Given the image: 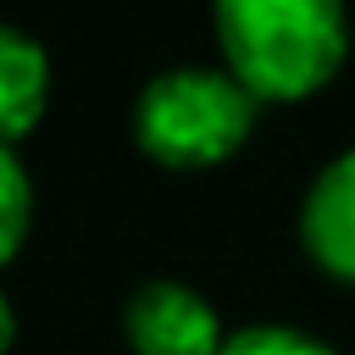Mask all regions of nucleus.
<instances>
[{
    "instance_id": "1",
    "label": "nucleus",
    "mask_w": 355,
    "mask_h": 355,
    "mask_svg": "<svg viewBox=\"0 0 355 355\" xmlns=\"http://www.w3.org/2000/svg\"><path fill=\"white\" fill-rule=\"evenodd\" d=\"M211 33L222 67L261 105H300L349 61L344 0H211Z\"/></svg>"
},
{
    "instance_id": "2",
    "label": "nucleus",
    "mask_w": 355,
    "mask_h": 355,
    "mask_svg": "<svg viewBox=\"0 0 355 355\" xmlns=\"http://www.w3.org/2000/svg\"><path fill=\"white\" fill-rule=\"evenodd\" d=\"M261 100L216 67H166L133 100V144L166 172H205L233 161L255 133Z\"/></svg>"
},
{
    "instance_id": "3",
    "label": "nucleus",
    "mask_w": 355,
    "mask_h": 355,
    "mask_svg": "<svg viewBox=\"0 0 355 355\" xmlns=\"http://www.w3.org/2000/svg\"><path fill=\"white\" fill-rule=\"evenodd\" d=\"M122 338L133 355H222V311L178 277H150L122 305Z\"/></svg>"
},
{
    "instance_id": "4",
    "label": "nucleus",
    "mask_w": 355,
    "mask_h": 355,
    "mask_svg": "<svg viewBox=\"0 0 355 355\" xmlns=\"http://www.w3.org/2000/svg\"><path fill=\"white\" fill-rule=\"evenodd\" d=\"M300 244L316 272L355 288V144L311 178L300 200Z\"/></svg>"
},
{
    "instance_id": "5",
    "label": "nucleus",
    "mask_w": 355,
    "mask_h": 355,
    "mask_svg": "<svg viewBox=\"0 0 355 355\" xmlns=\"http://www.w3.org/2000/svg\"><path fill=\"white\" fill-rule=\"evenodd\" d=\"M50 111V50L28 33L0 22V144H22Z\"/></svg>"
},
{
    "instance_id": "6",
    "label": "nucleus",
    "mask_w": 355,
    "mask_h": 355,
    "mask_svg": "<svg viewBox=\"0 0 355 355\" xmlns=\"http://www.w3.org/2000/svg\"><path fill=\"white\" fill-rule=\"evenodd\" d=\"M33 233V183H28V166L11 144H0V272L22 255Z\"/></svg>"
},
{
    "instance_id": "7",
    "label": "nucleus",
    "mask_w": 355,
    "mask_h": 355,
    "mask_svg": "<svg viewBox=\"0 0 355 355\" xmlns=\"http://www.w3.org/2000/svg\"><path fill=\"white\" fill-rule=\"evenodd\" d=\"M222 355H338V349L305 327H288V322H250V327L227 333Z\"/></svg>"
},
{
    "instance_id": "8",
    "label": "nucleus",
    "mask_w": 355,
    "mask_h": 355,
    "mask_svg": "<svg viewBox=\"0 0 355 355\" xmlns=\"http://www.w3.org/2000/svg\"><path fill=\"white\" fill-rule=\"evenodd\" d=\"M17 344V311H11V294L0 288V355H11Z\"/></svg>"
}]
</instances>
